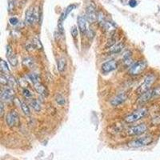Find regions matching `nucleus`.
<instances>
[{
	"label": "nucleus",
	"instance_id": "31",
	"mask_svg": "<svg viewBox=\"0 0 160 160\" xmlns=\"http://www.w3.org/2000/svg\"><path fill=\"white\" fill-rule=\"evenodd\" d=\"M0 108H1V116H2V115H3V104H2V102H1V104H0Z\"/></svg>",
	"mask_w": 160,
	"mask_h": 160
},
{
	"label": "nucleus",
	"instance_id": "15",
	"mask_svg": "<svg viewBox=\"0 0 160 160\" xmlns=\"http://www.w3.org/2000/svg\"><path fill=\"white\" fill-rule=\"evenodd\" d=\"M124 47V44L122 43H119L118 44H114L110 48L109 51H110L111 54H118L120 51H122V50Z\"/></svg>",
	"mask_w": 160,
	"mask_h": 160
},
{
	"label": "nucleus",
	"instance_id": "16",
	"mask_svg": "<svg viewBox=\"0 0 160 160\" xmlns=\"http://www.w3.org/2000/svg\"><path fill=\"white\" fill-rule=\"evenodd\" d=\"M75 5H74V4H72V5H70L69 7H68L65 10V11H64V13H63V15H61V18H60V22L63 20H64V19L67 18V15H69L70 12H71V11H73V9H75Z\"/></svg>",
	"mask_w": 160,
	"mask_h": 160
},
{
	"label": "nucleus",
	"instance_id": "17",
	"mask_svg": "<svg viewBox=\"0 0 160 160\" xmlns=\"http://www.w3.org/2000/svg\"><path fill=\"white\" fill-rule=\"evenodd\" d=\"M66 67V60L64 58H61L58 61V69L60 72L64 71Z\"/></svg>",
	"mask_w": 160,
	"mask_h": 160
},
{
	"label": "nucleus",
	"instance_id": "18",
	"mask_svg": "<svg viewBox=\"0 0 160 160\" xmlns=\"http://www.w3.org/2000/svg\"><path fill=\"white\" fill-rule=\"evenodd\" d=\"M31 104L32 107L36 111H41V103L39 102V101H38L37 99H33L31 102Z\"/></svg>",
	"mask_w": 160,
	"mask_h": 160
},
{
	"label": "nucleus",
	"instance_id": "12",
	"mask_svg": "<svg viewBox=\"0 0 160 160\" xmlns=\"http://www.w3.org/2000/svg\"><path fill=\"white\" fill-rule=\"evenodd\" d=\"M78 26L80 32L83 35V34L87 33L88 31L87 26V19L84 16H80L78 17Z\"/></svg>",
	"mask_w": 160,
	"mask_h": 160
},
{
	"label": "nucleus",
	"instance_id": "27",
	"mask_svg": "<svg viewBox=\"0 0 160 160\" xmlns=\"http://www.w3.org/2000/svg\"><path fill=\"white\" fill-rule=\"evenodd\" d=\"M32 64H33V60L31 59H25L23 61V64L28 67H30L32 65Z\"/></svg>",
	"mask_w": 160,
	"mask_h": 160
},
{
	"label": "nucleus",
	"instance_id": "10",
	"mask_svg": "<svg viewBox=\"0 0 160 160\" xmlns=\"http://www.w3.org/2000/svg\"><path fill=\"white\" fill-rule=\"evenodd\" d=\"M118 67V63L115 60H110L102 65V71L103 73H109L113 71Z\"/></svg>",
	"mask_w": 160,
	"mask_h": 160
},
{
	"label": "nucleus",
	"instance_id": "11",
	"mask_svg": "<svg viewBox=\"0 0 160 160\" xmlns=\"http://www.w3.org/2000/svg\"><path fill=\"white\" fill-rule=\"evenodd\" d=\"M127 94L121 93V94H119V95H117L116 97H115V98L111 100V103L112 106H119V105H121L122 103H123L125 101L127 100Z\"/></svg>",
	"mask_w": 160,
	"mask_h": 160
},
{
	"label": "nucleus",
	"instance_id": "4",
	"mask_svg": "<svg viewBox=\"0 0 160 160\" xmlns=\"http://www.w3.org/2000/svg\"><path fill=\"white\" fill-rule=\"evenodd\" d=\"M147 64L146 61H138L130 67L129 71L131 75H138L147 68Z\"/></svg>",
	"mask_w": 160,
	"mask_h": 160
},
{
	"label": "nucleus",
	"instance_id": "30",
	"mask_svg": "<svg viewBox=\"0 0 160 160\" xmlns=\"http://www.w3.org/2000/svg\"><path fill=\"white\" fill-rule=\"evenodd\" d=\"M129 5H130L131 7H134L137 5V1H136V0H130V1H129Z\"/></svg>",
	"mask_w": 160,
	"mask_h": 160
},
{
	"label": "nucleus",
	"instance_id": "9",
	"mask_svg": "<svg viewBox=\"0 0 160 160\" xmlns=\"http://www.w3.org/2000/svg\"><path fill=\"white\" fill-rule=\"evenodd\" d=\"M87 19L91 23H94L98 19V15L96 13L95 7L93 4H90L87 7Z\"/></svg>",
	"mask_w": 160,
	"mask_h": 160
},
{
	"label": "nucleus",
	"instance_id": "13",
	"mask_svg": "<svg viewBox=\"0 0 160 160\" xmlns=\"http://www.w3.org/2000/svg\"><path fill=\"white\" fill-rule=\"evenodd\" d=\"M15 96V91L11 88H7L2 91L1 94V99L2 100H10Z\"/></svg>",
	"mask_w": 160,
	"mask_h": 160
},
{
	"label": "nucleus",
	"instance_id": "24",
	"mask_svg": "<svg viewBox=\"0 0 160 160\" xmlns=\"http://www.w3.org/2000/svg\"><path fill=\"white\" fill-rule=\"evenodd\" d=\"M56 102H58L59 105H64L65 104V99L62 95H59L56 98Z\"/></svg>",
	"mask_w": 160,
	"mask_h": 160
},
{
	"label": "nucleus",
	"instance_id": "3",
	"mask_svg": "<svg viewBox=\"0 0 160 160\" xmlns=\"http://www.w3.org/2000/svg\"><path fill=\"white\" fill-rule=\"evenodd\" d=\"M160 95V87L155 88L153 90H149V91H146L145 93L141 95L139 98V102H146L147 101H150L153 98H157Z\"/></svg>",
	"mask_w": 160,
	"mask_h": 160
},
{
	"label": "nucleus",
	"instance_id": "22",
	"mask_svg": "<svg viewBox=\"0 0 160 160\" xmlns=\"http://www.w3.org/2000/svg\"><path fill=\"white\" fill-rule=\"evenodd\" d=\"M8 59H9V61H10V63H11V65L14 66V67L16 66L18 61H17V59H16V57H15V54H11L10 57H8Z\"/></svg>",
	"mask_w": 160,
	"mask_h": 160
},
{
	"label": "nucleus",
	"instance_id": "14",
	"mask_svg": "<svg viewBox=\"0 0 160 160\" xmlns=\"http://www.w3.org/2000/svg\"><path fill=\"white\" fill-rule=\"evenodd\" d=\"M35 89L36 90L38 93H39L42 95H44V96H47V94H48V91H47V88L45 87L40 82L35 84Z\"/></svg>",
	"mask_w": 160,
	"mask_h": 160
},
{
	"label": "nucleus",
	"instance_id": "26",
	"mask_svg": "<svg viewBox=\"0 0 160 160\" xmlns=\"http://www.w3.org/2000/svg\"><path fill=\"white\" fill-rule=\"evenodd\" d=\"M71 35H72L73 38H76L78 35V29H77L76 26H73L72 29H71Z\"/></svg>",
	"mask_w": 160,
	"mask_h": 160
},
{
	"label": "nucleus",
	"instance_id": "23",
	"mask_svg": "<svg viewBox=\"0 0 160 160\" xmlns=\"http://www.w3.org/2000/svg\"><path fill=\"white\" fill-rule=\"evenodd\" d=\"M33 44H34V47H35V48H37V49H41L42 47H43L41 43H40V41H39L38 39H34Z\"/></svg>",
	"mask_w": 160,
	"mask_h": 160
},
{
	"label": "nucleus",
	"instance_id": "20",
	"mask_svg": "<svg viewBox=\"0 0 160 160\" xmlns=\"http://www.w3.org/2000/svg\"><path fill=\"white\" fill-rule=\"evenodd\" d=\"M29 78H31V80L32 81V82H33L34 84L37 83V82H40V78H39V76L37 75V74H31L30 75H29Z\"/></svg>",
	"mask_w": 160,
	"mask_h": 160
},
{
	"label": "nucleus",
	"instance_id": "8",
	"mask_svg": "<svg viewBox=\"0 0 160 160\" xmlns=\"http://www.w3.org/2000/svg\"><path fill=\"white\" fill-rule=\"evenodd\" d=\"M38 20V13L36 10H34V7H31L26 11L25 15V22L29 25Z\"/></svg>",
	"mask_w": 160,
	"mask_h": 160
},
{
	"label": "nucleus",
	"instance_id": "1",
	"mask_svg": "<svg viewBox=\"0 0 160 160\" xmlns=\"http://www.w3.org/2000/svg\"><path fill=\"white\" fill-rule=\"evenodd\" d=\"M147 112H148L147 109H146V108H140V109L136 110L135 111L127 115V117H125L124 120L127 123H134V122L139 121L141 119L145 117L147 115Z\"/></svg>",
	"mask_w": 160,
	"mask_h": 160
},
{
	"label": "nucleus",
	"instance_id": "5",
	"mask_svg": "<svg viewBox=\"0 0 160 160\" xmlns=\"http://www.w3.org/2000/svg\"><path fill=\"white\" fill-rule=\"evenodd\" d=\"M153 138L151 136H146V137H142V138L135 139L134 141L130 142L129 146L132 147H142L144 146L150 145L152 144Z\"/></svg>",
	"mask_w": 160,
	"mask_h": 160
},
{
	"label": "nucleus",
	"instance_id": "2",
	"mask_svg": "<svg viewBox=\"0 0 160 160\" xmlns=\"http://www.w3.org/2000/svg\"><path fill=\"white\" fill-rule=\"evenodd\" d=\"M155 76L154 75H149L148 76L146 77L144 82L137 89V93L139 94V95H143L144 93H145L146 91H149L151 85L155 82Z\"/></svg>",
	"mask_w": 160,
	"mask_h": 160
},
{
	"label": "nucleus",
	"instance_id": "19",
	"mask_svg": "<svg viewBox=\"0 0 160 160\" xmlns=\"http://www.w3.org/2000/svg\"><path fill=\"white\" fill-rule=\"evenodd\" d=\"M21 108H22V111H23V113H24L26 115H30V109H29L28 106L25 103V102H21Z\"/></svg>",
	"mask_w": 160,
	"mask_h": 160
},
{
	"label": "nucleus",
	"instance_id": "21",
	"mask_svg": "<svg viewBox=\"0 0 160 160\" xmlns=\"http://www.w3.org/2000/svg\"><path fill=\"white\" fill-rule=\"evenodd\" d=\"M1 70H2V72H10V69L7 66V64L4 60H2V61H1Z\"/></svg>",
	"mask_w": 160,
	"mask_h": 160
},
{
	"label": "nucleus",
	"instance_id": "6",
	"mask_svg": "<svg viewBox=\"0 0 160 160\" xmlns=\"http://www.w3.org/2000/svg\"><path fill=\"white\" fill-rule=\"evenodd\" d=\"M147 130V127L145 124H139L134 127H130L127 129V133L129 135H139V134H144L146 132V130Z\"/></svg>",
	"mask_w": 160,
	"mask_h": 160
},
{
	"label": "nucleus",
	"instance_id": "28",
	"mask_svg": "<svg viewBox=\"0 0 160 160\" xmlns=\"http://www.w3.org/2000/svg\"><path fill=\"white\" fill-rule=\"evenodd\" d=\"M10 22H11V25H16L18 22H19V20H18V19L17 18H15V17H12V18H11L10 19Z\"/></svg>",
	"mask_w": 160,
	"mask_h": 160
},
{
	"label": "nucleus",
	"instance_id": "25",
	"mask_svg": "<svg viewBox=\"0 0 160 160\" xmlns=\"http://www.w3.org/2000/svg\"><path fill=\"white\" fill-rule=\"evenodd\" d=\"M22 95L26 99H30L31 97V92L27 89H24L22 91Z\"/></svg>",
	"mask_w": 160,
	"mask_h": 160
},
{
	"label": "nucleus",
	"instance_id": "7",
	"mask_svg": "<svg viewBox=\"0 0 160 160\" xmlns=\"http://www.w3.org/2000/svg\"><path fill=\"white\" fill-rule=\"evenodd\" d=\"M6 121H7V123L9 127H12L17 126L19 124V116L18 112L15 111H12L9 112L7 115Z\"/></svg>",
	"mask_w": 160,
	"mask_h": 160
},
{
	"label": "nucleus",
	"instance_id": "29",
	"mask_svg": "<svg viewBox=\"0 0 160 160\" xmlns=\"http://www.w3.org/2000/svg\"><path fill=\"white\" fill-rule=\"evenodd\" d=\"M11 54H13L12 50H11V48L10 46H7V58L8 57H10Z\"/></svg>",
	"mask_w": 160,
	"mask_h": 160
}]
</instances>
